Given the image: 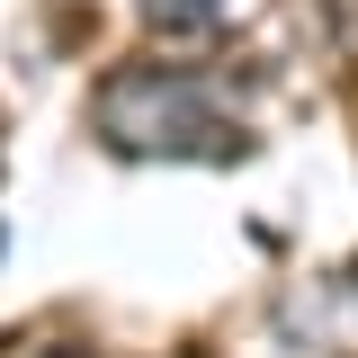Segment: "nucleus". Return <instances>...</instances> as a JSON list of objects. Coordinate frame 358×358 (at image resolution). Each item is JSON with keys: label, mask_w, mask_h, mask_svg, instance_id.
<instances>
[{"label": "nucleus", "mask_w": 358, "mask_h": 358, "mask_svg": "<svg viewBox=\"0 0 358 358\" xmlns=\"http://www.w3.org/2000/svg\"><path fill=\"white\" fill-rule=\"evenodd\" d=\"M143 27L171 45H206L224 27V0H143Z\"/></svg>", "instance_id": "nucleus-2"}, {"label": "nucleus", "mask_w": 358, "mask_h": 358, "mask_svg": "<svg viewBox=\"0 0 358 358\" xmlns=\"http://www.w3.org/2000/svg\"><path fill=\"white\" fill-rule=\"evenodd\" d=\"M90 126L126 162H224L242 134L224 108V81L206 63H171V54H134L90 90Z\"/></svg>", "instance_id": "nucleus-1"}]
</instances>
